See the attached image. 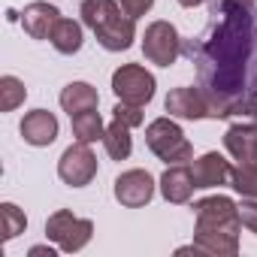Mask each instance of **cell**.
Returning a JSON list of instances; mask_svg holds the SVG:
<instances>
[{
	"label": "cell",
	"instance_id": "6da1fadb",
	"mask_svg": "<svg viewBox=\"0 0 257 257\" xmlns=\"http://www.w3.org/2000/svg\"><path fill=\"white\" fill-rule=\"evenodd\" d=\"M185 52L212 118L257 127V10L242 0H212L206 31Z\"/></svg>",
	"mask_w": 257,
	"mask_h": 257
},
{
	"label": "cell",
	"instance_id": "7a4b0ae2",
	"mask_svg": "<svg viewBox=\"0 0 257 257\" xmlns=\"http://www.w3.org/2000/svg\"><path fill=\"white\" fill-rule=\"evenodd\" d=\"M146 146L164 164H191L194 161V146L185 137V131L173 121V115L170 118H155L146 127Z\"/></svg>",
	"mask_w": 257,
	"mask_h": 257
},
{
	"label": "cell",
	"instance_id": "3957f363",
	"mask_svg": "<svg viewBox=\"0 0 257 257\" xmlns=\"http://www.w3.org/2000/svg\"><path fill=\"white\" fill-rule=\"evenodd\" d=\"M91 236H94V224L88 218H76L70 209H58L46 221V239L55 242L64 254L82 251L91 242Z\"/></svg>",
	"mask_w": 257,
	"mask_h": 257
},
{
	"label": "cell",
	"instance_id": "277c9868",
	"mask_svg": "<svg viewBox=\"0 0 257 257\" xmlns=\"http://www.w3.org/2000/svg\"><path fill=\"white\" fill-rule=\"evenodd\" d=\"M155 76L140 67V64H124L112 73V91L121 103H134V106H149L155 100Z\"/></svg>",
	"mask_w": 257,
	"mask_h": 257
},
{
	"label": "cell",
	"instance_id": "5b68a950",
	"mask_svg": "<svg viewBox=\"0 0 257 257\" xmlns=\"http://www.w3.org/2000/svg\"><path fill=\"white\" fill-rule=\"evenodd\" d=\"M143 55L149 64L158 67H173L176 58L182 55V37L170 22H152L143 34Z\"/></svg>",
	"mask_w": 257,
	"mask_h": 257
},
{
	"label": "cell",
	"instance_id": "8992f818",
	"mask_svg": "<svg viewBox=\"0 0 257 257\" xmlns=\"http://www.w3.org/2000/svg\"><path fill=\"white\" fill-rule=\"evenodd\" d=\"M194 218H197V227L200 230H233V233L242 230L239 206L230 197H224V194L197 200L194 203Z\"/></svg>",
	"mask_w": 257,
	"mask_h": 257
},
{
	"label": "cell",
	"instance_id": "52a82bcc",
	"mask_svg": "<svg viewBox=\"0 0 257 257\" xmlns=\"http://www.w3.org/2000/svg\"><path fill=\"white\" fill-rule=\"evenodd\" d=\"M58 176L70 188L91 185L94 176H97V155L91 152V146L88 143H76V146L64 149V155L58 161Z\"/></svg>",
	"mask_w": 257,
	"mask_h": 257
},
{
	"label": "cell",
	"instance_id": "ba28073f",
	"mask_svg": "<svg viewBox=\"0 0 257 257\" xmlns=\"http://www.w3.org/2000/svg\"><path fill=\"white\" fill-rule=\"evenodd\" d=\"M155 179L149 170H127L115 179V200L124 209H143L155 197Z\"/></svg>",
	"mask_w": 257,
	"mask_h": 257
},
{
	"label": "cell",
	"instance_id": "9c48e42d",
	"mask_svg": "<svg viewBox=\"0 0 257 257\" xmlns=\"http://www.w3.org/2000/svg\"><path fill=\"white\" fill-rule=\"evenodd\" d=\"M94 37L106 52H127L137 40V22L124 16V10H115L100 28H94Z\"/></svg>",
	"mask_w": 257,
	"mask_h": 257
},
{
	"label": "cell",
	"instance_id": "30bf717a",
	"mask_svg": "<svg viewBox=\"0 0 257 257\" xmlns=\"http://www.w3.org/2000/svg\"><path fill=\"white\" fill-rule=\"evenodd\" d=\"M230 173H233L230 161L224 155H218V152H206L197 161H191V176H194V185L200 191L230 185Z\"/></svg>",
	"mask_w": 257,
	"mask_h": 257
},
{
	"label": "cell",
	"instance_id": "8fae6325",
	"mask_svg": "<svg viewBox=\"0 0 257 257\" xmlns=\"http://www.w3.org/2000/svg\"><path fill=\"white\" fill-rule=\"evenodd\" d=\"M164 109H167L173 118H182V121L212 118L209 103H206V97H203V91H200V88H173V91L167 94Z\"/></svg>",
	"mask_w": 257,
	"mask_h": 257
},
{
	"label": "cell",
	"instance_id": "7c38bea8",
	"mask_svg": "<svg viewBox=\"0 0 257 257\" xmlns=\"http://www.w3.org/2000/svg\"><path fill=\"white\" fill-rule=\"evenodd\" d=\"M19 131H22V137H25L28 146L46 149V146H52V143L58 140V131H61V127H58L55 112H49V109H34V112H28V115L22 118Z\"/></svg>",
	"mask_w": 257,
	"mask_h": 257
},
{
	"label": "cell",
	"instance_id": "4fadbf2b",
	"mask_svg": "<svg viewBox=\"0 0 257 257\" xmlns=\"http://www.w3.org/2000/svg\"><path fill=\"white\" fill-rule=\"evenodd\" d=\"M58 22H61V10L46 4V0H34L22 13V28L31 40H52V31Z\"/></svg>",
	"mask_w": 257,
	"mask_h": 257
},
{
	"label": "cell",
	"instance_id": "5bb4252c",
	"mask_svg": "<svg viewBox=\"0 0 257 257\" xmlns=\"http://www.w3.org/2000/svg\"><path fill=\"white\" fill-rule=\"evenodd\" d=\"M158 188H161V197L167 203L185 206V203H191V194H194L197 185H194V176H191V167L188 164H170L167 173L161 176Z\"/></svg>",
	"mask_w": 257,
	"mask_h": 257
},
{
	"label": "cell",
	"instance_id": "9a60e30c",
	"mask_svg": "<svg viewBox=\"0 0 257 257\" xmlns=\"http://www.w3.org/2000/svg\"><path fill=\"white\" fill-rule=\"evenodd\" d=\"M224 149L236 164H257V127L233 121V127L224 134Z\"/></svg>",
	"mask_w": 257,
	"mask_h": 257
},
{
	"label": "cell",
	"instance_id": "2e32d148",
	"mask_svg": "<svg viewBox=\"0 0 257 257\" xmlns=\"http://www.w3.org/2000/svg\"><path fill=\"white\" fill-rule=\"evenodd\" d=\"M194 245L200 254L209 257H236L239 254V233L233 230H194Z\"/></svg>",
	"mask_w": 257,
	"mask_h": 257
},
{
	"label": "cell",
	"instance_id": "e0dca14e",
	"mask_svg": "<svg viewBox=\"0 0 257 257\" xmlns=\"http://www.w3.org/2000/svg\"><path fill=\"white\" fill-rule=\"evenodd\" d=\"M61 109L73 118L79 112H88V109H97L100 106V94L91 82H70L64 91H61Z\"/></svg>",
	"mask_w": 257,
	"mask_h": 257
},
{
	"label": "cell",
	"instance_id": "ac0fdd59",
	"mask_svg": "<svg viewBox=\"0 0 257 257\" xmlns=\"http://www.w3.org/2000/svg\"><path fill=\"white\" fill-rule=\"evenodd\" d=\"M100 143H103V149H106V155H109L112 161H127V158H131V152H134L131 127L121 124V121H112V124L106 127V134H103Z\"/></svg>",
	"mask_w": 257,
	"mask_h": 257
},
{
	"label": "cell",
	"instance_id": "d6986e66",
	"mask_svg": "<svg viewBox=\"0 0 257 257\" xmlns=\"http://www.w3.org/2000/svg\"><path fill=\"white\" fill-rule=\"evenodd\" d=\"M49 43H52L55 52H61V55H76V52L82 49V43H85L82 25L73 22V19H61V22L55 25V31H52V40H49Z\"/></svg>",
	"mask_w": 257,
	"mask_h": 257
},
{
	"label": "cell",
	"instance_id": "ffe728a7",
	"mask_svg": "<svg viewBox=\"0 0 257 257\" xmlns=\"http://www.w3.org/2000/svg\"><path fill=\"white\" fill-rule=\"evenodd\" d=\"M70 124H73V137H76V143H88V146H94V143L103 140V134H106V124H103V118H100L97 109H88V112L73 115Z\"/></svg>",
	"mask_w": 257,
	"mask_h": 257
},
{
	"label": "cell",
	"instance_id": "44dd1931",
	"mask_svg": "<svg viewBox=\"0 0 257 257\" xmlns=\"http://www.w3.org/2000/svg\"><path fill=\"white\" fill-rule=\"evenodd\" d=\"M118 7V0H82V7H79V16H82V25L85 28H100Z\"/></svg>",
	"mask_w": 257,
	"mask_h": 257
},
{
	"label": "cell",
	"instance_id": "7402d4cb",
	"mask_svg": "<svg viewBox=\"0 0 257 257\" xmlns=\"http://www.w3.org/2000/svg\"><path fill=\"white\" fill-rule=\"evenodd\" d=\"M230 188L239 197L257 200V164H236L230 173Z\"/></svg>",
	"mask_w": 257,
	"mask_h": 257
},
{
	"label": "cell",
	"instance_id": "603a6c76",
	"mask_svg": "<svg viewBox=\"0 0 257 257\" xmlns=\"http://www.w3.org/2000/svg\"><path fill=\"white\" fill-rule=\"evenodd\" d=\"M25 97H28V88H25V82L19 76H4L0 79V109L4 112L19 109L25 103Z\"/></svg>",
	"mask_w": 257,
	"mask_h": 257
},
{
	"label": "cell",
	"instance_id": "cb8c5ba5",
	"mask_svg": "<svg viewBox=\"0 0 257 257\" xmlns=\"http://www.w3.org/2000/svg\"><path fill=\"white\" fill-rule=\"evenodd\" d=\"M0 221H4V242H10V239H16L19 233L28 230V215L16 203H4V206H0Z\"/></svg>",
	"mask_w": 257,
	"mask_h": 257
},
{
	"label": "cell",
	"instance_id": "d4e9b609",
	"mask_svg": "<svg viewBox=\"0 0 257 257\" xmlns=\"http://www.w3.org/2000/svg\"><path fill=\"white\" fill-rule=\"evenodd\" d=\"M112 115H115V121H121V124H127V127H140L143 121H146V115H143V106H134V103H115V109H112Z\"/></svg>",
	"mask_w": 257,
	"mask_h": 257
},
{
	"label": "cell",
	"instance_id": "484cf974",
	"mask_svg": "<svg viewBox=\"0 0 257 257\" xmlns=\"http://www.w3.org/2000/svg\"><path fill=\"white\" fill-rule=\"evenodd\" d=\"M239 218H242V227L257 236V200L242 197V203H239Z\"/></svg>",
	"mask_w": 257,
	"mask_h": 257
},
{
	"label": "cell",
	"instance_id": "4316f807",
	"mask_svg": "<svg viewBox=\"0 0 257 257\" xmlns=\"http://www.w3.org/2000/svg\"><path fill=\"white\" fill-rule=\"evenodd\" d=\"M118 7L124 10V16H131L134 22L143 19L152 7H155V0H118Z\"/></svg>",
	"mask_w": 257,
	"mask_h": 257
},
{
	"label": "cell",
	"instance_id": "83f0119b",
	"mask_svg": "<svg viewBox=\"0 0 257 257\" xmlns=\"http://www.w3.org/2000/svg\"><path fill=\"white\" fill-rule=\"evenodd\" d=\"M58 251L61 248H52V245H34L28 251V257H58Z\"/></svg>",
	"mask_w": 257,
	"mask_h": 257
},
{
	"label": "cell",
	"instance_id": "f1b7e54d",
	"mask_svg": "<svg viewBox=\"0 0 257 257\" xmlns=\"http://www.w3.org/2000/svg\"><path fill=\"white\" fill-rule=\"evenodd\" d=\"M203 4H206V0H179V7H185V10H197Z\"/></svg>",
	"mask_w": 257,
	"mask_h": 257
},
{
	"label": "cell",
	"instance_id": "f546056e",
	"mask_svg": "<svg viewBox=\"0 0 257 257\" xmlns=\"http://www.w3.org/2000/svg\"><path fill=\"white\" fill-rule=\"evenodd\" d=\"M242 4H251V7H254V4H257V0H242Z\"/></svg>",
	"mask_w": 257,
	"mask_h": 257
}]
</instances>
